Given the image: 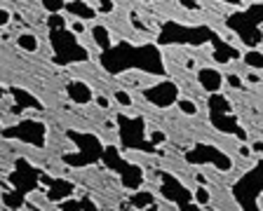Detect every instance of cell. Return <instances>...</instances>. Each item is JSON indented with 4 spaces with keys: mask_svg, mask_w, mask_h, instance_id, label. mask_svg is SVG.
Masks as SVG:
<instances>
[{
    "mask_svg": "<svg viewBox=\"0 0 263 211\" xmlns=\"http://www.w3.org/2000/svg\"><path fill=\"white\" fill-rule=\"evenodd\" d=\"M226 80H228L230 87H242V80L237 75H226Z\"/></svg>",
    "mask_w": 263,
    "mask_h": 211,
    "instance_id": "19",
    "label": "cell"
},
{
    "mask_svg": "<svg viewBox=\"0 0 263 211\" xmlns=\"http://www.w3.org/2000/svg\"><path fill=\"white\" fill-rule=\"evenodd\" d=\"M197 200L202 202V204H204V202H209V193L204 188H200V190H197Z\"/></svg>",
    "mask_w": 263,
    "mask_h": 211,
    "instance_id": "20",
    "label": "cell"
},
{
    "mask_svg": "<svg viewBox=\"0 0 263 211\" xmlns=\"http://www.w3.org/2000/svg\"><path fill=\"white\" fill-rule=\"evenodd\" d=\"M97 5H99V12H104V14H108V12L115 10L113 0H97Z\"/></svg>",
    "mask_w": 263,
    "mask_h": 211,
    "instance_id": "16",
    "label": "cell"
},
{
    "mask_svg": "<svg viewBox=\"0 0 263 211\" xmlns=\"http://www.w3.org/2000/svg\"><path fill=\"white\" fill-rule=\"evenodd\" d=\"M66 92H68L71 101H76V103H89L92 97H94L92 87H89L87 82H82V80H71L68 87H66Z\"/></svg>",
    "mask_w": 263,
    "mask_h": 211,
    "instance_id": "4",
    "label": "cell"
},
{
    "mask_svg": "<svg viewBox=\"0 0 263 211\" xmlns=\"http://www.w3.org/2000/svg\"><path fill=\"white\" fill-rule=\"evenodd\" d=\"M197 80H200L202 89H207L209 94H219L221 85H223V75L216 68H200L197 70Z\"/></svg>",
    "mask_w": 263,
    "mask_h": 211,
    "instance_id": "3",
    "label": "cell"
},
{
    "mask_svg": "<svg viewBox=\"0 0 263 211\" xmlns=\"http://www.w3.org/2000/svg\"><path fill=\"white\" fill-rule=\"evenodd\" d=\"M92 38H94V43H97L101 49H106V52L113 47V40H110V33H108L106 26H94L92 28Z\"/></svg>",
    "mask_w": 263,
    "mask_h": 211,
    "instance_id": "6",
    "label": "cell"
},
{
    "mask_svg": "<svg viewBox=\"0 0 263 211\" xmlns=\"http://www.w3.org/2000/svg\"><path fill=\"white\" fill-rule=\"evenodd\" d=\"M16 45H19L24 52H38V47H40L38 38H35L33 33H22V35L16 38Z\"/></svg>",
    "mask_w": 263,
    "mask_h": 211,
    "instance_id": "7",
    "label": "cell"
},
{
    "mask_svg": "<svg viewBox=\"0 0 263 211\" xmlns=\"http://www.w3.org/2000/svg\"><path fill=\"white\" fill-rule=\"evenodd\" d=\"M181 5H183V7H191V10H195V3H193V0H181Z\"/></svg>",
    "mask_w": 263,
    "mask_h": 211,
    "instance_id": "22",
    "label": "cell"
},
{
    "mask_svg": "<svg viewBox=\"0 0 263 211\" xmlns=\"http://www.w3.org/2000/svg\"><path fill=\"white\" fill-rule=\"evenodd\" d=\"M254 150H256V152H263V141H256V143H254Z\"/></svg>",
    "mask_w": 263,
    "mask_h": 211,
    "instance_id": "24",
    "label": "cell"
},
{
    "mask_svg": "<svg viewBox=\"0 0 263 211\" xmlns=\"http://www.w3.org/2000/svg\"><path fill=\"white\" fill-rule=\"evenodd\" d=\"M47 26H49V31H61V28H66L64 16H61V14H49Z\"/></svg>",
    "mask_w": 263,
    "mask_h": 211,
    "instance_id": "12",
    "label": "cell"
},
{
    "mask_svg": "<svg viewBox=\"0 0 263 211\" xmlns=\"http://www.w3.org/2000/svg\"><path fill=\"white\" fill-rule=\"evenodd\" d=\"M249 14L254 16V22H256V24H263V5H261V3L249 7Z\"/></svg>",
    "mask_w": 263,
    "mask_h": 211,
    "instance_id": "15",
    "label": "cell"
},
{
    "mask_svg": "<svg viewBox=\"0 0 263 211\" xmlns=\"http://www.w3.org/2000/svg\"><path fill=\"white\" fill-rule=\"evenodd\" d=\"M43 3V7L49 12V14H61V10H66V0H40Z\"/></svg>",
    "mask_w": 263,
    "mask_h": 211,
    "instance_id": "11",
    "label": "cell"
},
{
    "mask_svg": "<svg viewBox=\"0 0 263 211\" xmlns=\"http://www.w3.org/2000/svg\"><path fill=\"white\" fill-rule=\"evenodd\" d=\"M247 80H249V82H258L261 78H258V75H247Z\"/></svg>",
    "mask_w": 263,
    "mask_h": 211,
    "instance_id": "25",
    "label": "cell"
},
{
    "mask_svg": "<svg viewBox=\"0 0 263 211\" xmlns=\"http://www.w3.org/2000/svg\"><path fill=\"white\" fill-rule=\"evenodd\" d=\"M71 31H73V33H82V31H85V26H82L80 19H76V22L71 24Z\"/></svg>",
    "mask_w": 263,
    "mask_h": 211,
    "instance_id": "21",
    "label": "cell"
},
{
    "mask_svg": "<svg viewBox=\"0 0 263 211\" xmlns=\"http://www.w3.org/2000/svg\"><path fill=\"white\" fill-rule=\"evenodd\" d=\"M115 101L120 103V106H132V97L127 92H122V89L120 92H115Z\"/></svg>",
    "mask_w": 263,
    "mask_h": 211,
    "instance_id": "17",
    "label": "cell"
},
{
    "mask_svg": "<svg viewBox=\"0 0 263 211\" xmlns=\"http://www.w3.org/2000/svg\"><path fill=\"white\" fill-rule=\"evenodd\" d=\"M209 106H212V113H228V110H230L228 99L221 97V94H212V99H209Z\"/></svg>",
    "mask_w": 263,
    "mask_h": 211,
    "instance_id": "8",
    "label": "cell"
},
{
    "mask_svg": "<svg viewBox=\"0 0 263 211\" xmlns=\"http://www.w3.org/2000/svg\"><path fill=\"white\" fill-rule=\"evenodd\" d=\"M66 10L71 12V14H76V19H97V10L94 7H89L87 3H82V0H73V3H68L66 5Z\"/></svg>",
    "mask_w": 263,
    "mask_h": 211,
    "instance_id": "5",
    "label": "cell"
},
{
    "mask_svg": "<svg viewBox=\"0 0 263 211\" xmlns=\"http://www.w3.org/2000/svg\"><path fill=\"white\" fill-rule=\"evenodd\" d=\"M179 108L183 110L186 115H195L197 113V106L191 101V99H179Z\"/></svg>",
    "mask_w": 263,
    "mask_h": 211,
    "instance_id": "14",
    "label": "cell"
},
{
    "mask_svg": "<svg viewBox=\"0 0 263 211\" xmlns=\"http://www.w3.org/2000/svg\"><path fill=\"white\" fill-rule=\"evenodd\" d=\"M14 99H16V103L24 101V103H31L33 108H40V101H38V99H31V97H28V92H22V89H16V92H14Z\"/></svg>",
    "mask_w": 263,
    "mask_h": 211,
    "instance_id": "13",
    "label": "cell"
},
{
    "mask_svg": "<svg viewBox=\"0 0 263 211\" xmlns=\"http://www.w3.org/2000/svg\"><path fill=\"white\" fill-rule=\"evenodd\" d=\"M237 56V49H233V47H228V45H221L216 52H214V59L219 61V64H226V61H230V59H235Z\"/></svg>",
    "mask_w": 263,
    "mask_h": 211,
    "instance_id": "9",
    "label": "cell"
},
{
    "mask_svg": "<svg viewBox=\"0 0 263 211\" xmlns=\"http://www.w3.org/2000/svg\"><path fill=\"white\" fill-rule=\"evenodd\" d=\"M223 3H230V5H242V0H223Z\"/></svg>",
    "mask_w": 263,
    "mask_h": 211,
    "instance_id": "26",
    "label": "cell"
},
{
    "mask_svg": "<svg viewBox=\"0 0 263 211\" xmlns=\"http://www.w3.org/2000/svg\"><path fill=\"white\" fill-rule=\"evenodd\" d=\"M245 64L252 66V68H256V70H263V54L258 52V49H249V52L245 54Z\"/></svg>",
    "mask_w": 263,
    "mask_h": 211,
    "instance_id": "10",
    "label": "cell"
},
{
    "mask_svg": "<svg viewBox=\"0 0 263 211\" xmlns=\"http://www.w3.org/2000/svg\"><path fill=\"white\" fill-rule=\"evenodd\" d=\"M52 45L57 49L54 59L59 64H68V61H85L87 59V49L80 47L76 40V33H66L64 28L61 31H52Z\"/></svg>",
    "mask_w": 263,
    "mask_h": 211,
    "instance_id": "1",
    "label": "cell"
},
{
    "mask_svg": "<svg viewBox=\"0 0 263 211\" xmlns=\"http://www.w3.org/2000/svg\"><path fill=\"white\" fill-rule=\"evenodd\" d=\"M146 99L160 108H167L172 103H179V87L174 85L172 80H162L158 85L148 87L146 89Z\"/></svg>",
    "mask_w": 263,
    "mask_h": 211,
    "instance_id": "2",
    "label": "cell"
},
{
    "mask_svg": "<svg viewBox=\"0 0 263 211\" xmlns=\"http://www.w3.org/2000/svg\"><path fill=\"white\" fill-rule=\"evenodd\" d=\"M97 103H99V106H101V108H106V106H108V99H104V97H99V99H97Z\"/></svg>",
    "mask_w": 263,
    "mask_h": 211,
    "instance_id": "23",
    "label": "cell"
},
{
    "mask_svg": "<svg viewBox=\"0 0 263 211\" xmlns=\"http://www.w3.org/2000/svg\"><path fill=\"white\" fill-rule=\"evenodd\" d=\"M7 24H10V10L3 7V10H0V26H7Z\"/></svg>",
    "mask_w": 263,
    "mask_h": 211,
    "instance_id": "18",
    "label": "cell"
}]
</instances>
